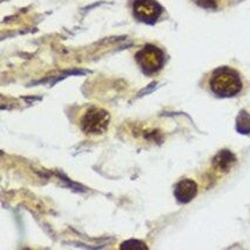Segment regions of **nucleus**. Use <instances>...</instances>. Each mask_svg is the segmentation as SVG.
I'll list each match as a JSON object with an SVG mask.
<instances>
[{
	"label": "nucleus",
	"mask_w": 250,
	"mask_h": 250,
	"mask_svg": "<svg viewBox=\"0 0 250 250\" xmlns=\"http://www.w3.org/2000/svg\"><path fill=\"white\" fill-rule=\"evenodd\" d=\"M210 89L220 98H231L242 89V80L236 71L229 67L217 68L211 75Z\"/></svg>",
	"instance_id": "f257e3e1"
},
{
	"label": "nucleus",
	"mask_w": 250,
	"mask_h": 250,
	"mask_svg": "<svg viewBox=\"0 0 250 250\" xmlns=\"http://www.w3.org/2000/svg\"><path fill=\"white\" fill-rule=\"evenodd\" d=\"M110 115L106 109L92 106L83 113L80 119V128L87 135H100L109 126Z\"/></svg>",
	"instance_id": "f03ea898"
},
{
	"label": "nucleus",
	"mask_w": 250,
	"mask_h": 250,
	"mask_svg": "<svg viewBox=\"0 0 250 250\" xmlns=\"http://www.w3.org/2000/svg\"><path fill=\"white\" fill-rule=\"evenodd\" d=\"M135 59L145 73L154 74L164 66L165 54L159 47L148 43L136 53Z\"/></svg>",
	"instance_id": "7ed1b4c3"
},
{
	"label": "nucleus",
	"mask_w": 250,
	"mask_h": 250,
	"mask_svg": "<svg viewBox=\"0 0 250 250\" xmlns=\"http://www.w3.org/2000/svg\"><path fill=\"white\" fill-rule=\"evenodd\" d=\"M133 12L136 19L146 24H155L162 13V7L156 0H135Z\"/></svg>",
	"instance_id": "20e7f679"
},
{
	"label": "nucleus",
	"mask_w": 250,
	"mask_h": 250,
	"mask_svg": "<svg viewBox=\"0 0 250 250\" xmlns=\"http://www.w3.org/2000/svg\"><path fill=\"white\" fill-rule=\"evenodd\" d=\"M197 194V183L194 180L185 179L176 185L174 195L180 203H189Z\"/></svg>",
	"instance_id": "39448f33"
},
{
	"label": "nucleus",
	"mask_w": 250,
	"mask_h": 250,
	"mask_svg": "<svg viewBox=\"0 0 250 250\" xmlns=\"http://www.w3.org/2000/svg\"><path fill=\"white\" fill-rule=\"evenodd\" d=\"M236 161V158L231 152L229 150H221V152L215 156L213 160V165L215 168L221 171H228Z\"/></svg>",
	"instance_id": "423d86ee"
},
{
	"label": "nucleus",
	"mask_w": 250,
	"mask_h": 250,
	"mask_svg": "<svg viewBox=\"0 0 250 250\" xmlns=\"http://www.w3.org/2000/svg\"><path fill=\"white\" fill-rule=\"evenodd\" d=\"M236 129L241 134L250 133V114L246 110H241L236 119Z\"/></svg>",
	"instance_id": "0eeeda50"
},
{
	"label": "nucleus",
	"mask_w": 250,
	"mask_h": 250,
	"mask_svg": "<svg viewBox=\"0 0 250 250\" xmlns=\"http://www.w3.org/2000/svg\"><path fill=\"white\" fill-rule=\"evenodd\" d=\"M197 6L207 10H214L217 7V0H193Z\"/></svg>",
	"instance_id": "6e6552de"
},
{
	"label": "nucleus",
	"mask_w": 250,
	"mask_h": 250,
	"mask_svg": "<svg viewBox=\"0 0 250 250\" xmlns=\"http://www.w3.org/2000/svg\"><path fill=\"white\" fill-rule=\"evenodd\" d=\"M120 248H147V246L140 242V241L129 240V241H126L124 244H121Z\"/></svg>",
	"instance_id": "1a4fd4ad"
}]
</instances>
